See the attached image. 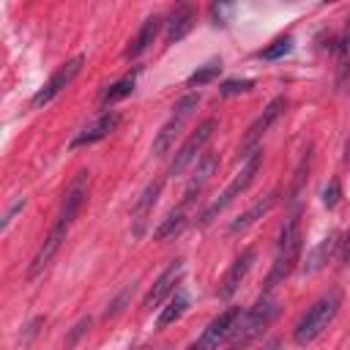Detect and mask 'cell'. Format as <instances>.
I'll return each instance as SVG.
<instances>
[{"instance_id":"6da1fadb","label":"cell","mask_w":350,"mask_h":350,"mask_svg":"<svg viewBox=\"0 0 350 350\" xmlns=\"http://www.w3.org/2000/svg\"><path fill=\"white\" fill-rule=\"evenodd\" d=\"M298 260H301V224H298V213H290L284 227H282L276 257H273V265H271V271L265 276V284H262V295H271V290L293 273Z\"/></svg>"},{"instance_id":"7a4b0ae2","label":"cell","mask_w":350,"mask_h":350,"mask_svg":"<svg viewBox=\"0 0 350 350\" xmlns=\"http://www.w3.org/2000/svg\"><path fill=\"white\" fill-rule=\"evenodd\" d=\"M276 314H279V304L271 295H260V301L238 317L232 334L227 336V350H243L252 339H257L273 323Z\"/></svg>"},{"instance_id":"3957f363","label":"cell","mask_w":350,"mask_h":350,"mask_svg":"<svg viewBox=\"0 0 350 350\" xmlns=\"http://www.w3.org/2000/svg\"><path fill=\"white\" fill-rule=\"evenodd\" d=\"M339 306H342V293H339V290H328V293H323V295L304 312V317L295 323L293 339H295L298 345H309V342H314V339L323 334V328H328V323L336 317Z\"/></svg>"},{"instance_id":"277c9868","label":"cell","mask_w":350,"mask_h":350,"mask_svg":"<svg viewBox=\"0 0 350 350\" xmlns=\"http://www.w3.org/2000/svg\"><path fill=\"white\" fill-rule=\"evenodd\" d=\"M260 161H262V148H257V150H252L246 159H243V167H241V172L227 183V189L202 211V216H200V224L205 227V224H211L235 197H241L249 186H252V180H254V175H257V170H260Z\"/></svg>"},{"instance_id":"5b68a950","label":"cell","mask_w":350,"mask_h":350,"mask_svg":"<svg viewBox=\"0 0 350 350\" xmlns=\"http://www.w3.org/2000/svg\"><path fill=\"white\" fill-rule=\"evenodd\" d=\"M197 104H200V93H186L175 107H172V115L167 118V123L156 131V137H153V153L156 156H164L172 145H175V139H178V134H180V129H183V123L191 118V112L197 109Z\"/></svg>"},{"instance_id":"8992f818","label":"cell","mask_w":350,"mask_h":350,"mask_svg":"<svg viewBox=\"0 0 350 350\" xmlns=\"http://www.w3.org/2000/svg\"><path fill=\"white\" fill-rule=\"evenodd\" d=\"M82 63H85V57H82V55H77V57H71V60L60 63V66L52 71V77L44 82V88H38V90H36V96L30 98V104L38 109V107L49 104L55 96H60V93H63L74 79H77V74L82 71Z\"/></svg>"},{"instance_id":"52a82bcc","label":"cell","mask_w":350,"mask_h":350,"mask_svg":"<svg viewBox=\"0 0 350 350\" xmlns=\"http://www.w3.org/2000/svg\"><path fill=\"white\" fill-rule=\"evenodd\" d=\"M213 131H216V118H205V120L189 134V139L175 150V159H172V164H170V178H178V175L200 156V150H202L205 142L213 137Z\"/></svg>"},{"instance_id":"ba28073f","label":"cell","mask_w":350,"mask_h":350,"mask_svg":"<svg viewBox=\"0 0 350 350\" xmlns=\"http://www.w3.org/2000/svg\"><path fill=\"white\" fill-rule=\"evenodd\" d=\"M88 186H90L88 170H82V172H77V175L71 178V183L66 186L63 200H60L57 224H63V227H71V224H74V219L79 216V211H82L85 202H88Z\"/></svg>"},{"instance_id":"9c48e42d","label":"cell","mask_w":350,"mask_h":350,"mask_svg":"<svg viewBox=\"0 0 350 350\" xmlns=\"http://www.w3.org/2000/svg\"><path fill=\"white\" fill-rule=\"evenodd\" d=\"M241 314H243L241 306H227L219 317H213V320L208 323V328L202 331V336H200L194 345H189V350H216V347L232 334V328H235V323H238Z\"/></svg>"},{"instance_id":"30bf717a","label":"cell","mask_w":350,"mask_h":350,"mask_svg":"<svg viewBox=\"0 0 350 350\" xmlns=\"http://www.w3.org/2000/svg\"><path fill=\"white\" fill-rule=\"evenodd\" d=\"M284 109H287V98H284V96H276V98L268 101V107H265V109L257 115V120L246 129V137H243V142H241V156H243V159H246L252 150H257V139L282 118Z\"/></svg>"},{"instance_id":"8fae6325","label":"cell","mask_w":350,"mask_h":350,"mask_svg":"<svg viewBox=\"0 0 350 350\" xmlns=\"http://www.w3.org/2000/svg\"><path fill=\"white\" fill-rule=\"evenodd\" d=\"M254 249L249 246V249H243L232 262H230V268L224 271V276H221V282H219V287H216V295L221 298V301H227V298H232L235 293H238V287H241V282L246 279V273H249V268H252V262H254Z\"/></svg>"},{"instance_id":"7c38bea8","label":"cell","mask_w":350,"mask_h":350,"mask_svg":"<svg viewBox=\"0 0 350 350\" xmlns=\"http://www.w3.org/2000/svg\"><path fill=\"white\" fill-rule=\"evenodd\" d=\"M66 232H68V227H63V224H57V221L52 224V230L46 232L44 243L38 246V252H36L30 268H27V279H36L38 273H44V271L49 268V262L55 260V254L60 252V246H63V241H66Z\"/></svg>"},{"instance_id":"4fadbf2b","label":"cell","mask_w":350,"mask_h":350,"mask_svg":"<svg viewBox=\"0 0 350 350\" xmlns=\"http://www.w3.org/2000/svg\"><path fill=\"white\" fill-rule=\"evenodd\" d=\"M180 276H183V260H172V262L159 273V279L153 282V287L148 290V295H145L142 306H145V309L159 306V304H161V301L175 290V284L180 282Z\"/></svg>"},{"instance_id":"5bb4252c","label":"cell","mask_w":350,"mask_h":350,"mask_svg":"<svg viewBox=\"0 0 350 350\" xmlns=\"http://www.w3.org/2000/svg\"><path fill=\"white\" fill-rule=\"evenodd\" d=\"M120 123V115L118 112H101L90 126H85L74 139H71V148H82V145H93V142H101L104 137H109Z\"/></svg>"},{"instance_id":"9a60e30c","label":"cell","mask_w":350,"mask_h":350,"mask_svg":"<svg viewBox=\"0 0 350 350\" xmlns=\"http://www.w3.org/2000/svg\"><path fill=\"white\" fill-rule=\"evenodd\" d=\"M159 194H161V180H153V183H148V186L142 189V194L137 197V202H134V208H131V232H134L137 238L145 232V224H148V219H150V211H153Z\"/></svg>"},{"instance_id":"2e32d148","label":"cell","mask_w":350,"mask_h":350,"mask_svg":"<svg viewBox=\"0 0 350 350\" xmlns=\"http://www.w3.org/2000/svg\"><path fill=\"white\" fill-rule=\"evenodd\" d=\"M161 25H164V19L159 16V14H153V16H148L142 25H139V30H137V36H134V41L123 49V57L126 60H131V57H139L150 44H153V38L159 36V30H161Z\"/></svg>"},{"instance_id":"e0dca14e","label":"cell","mask_w":350,"mask_h":350,"mask_svg":"<svg viewBox=\"0 0 350 350\" xmlns=\"http://www.w3.org/2000/svg\"><path fill=\"white\" fill-rule=\"evenodd\" d=\"M191 25H194V5H189V3L175 5V8L170 11L167 22H164V27H167V44L180 41V38L191 30Z\"/></svg>"},{"instance_id":"ac0fdd59","label":"cell","mask_w":350,"mask_h":350,"mask_svg":"<svg viewBox=\"0 0 350 350\" xmlns=\"http://www.w3.org/2000/svg\"><path fill=\"white\" fill-rule=\"evenodd\" d=\"M279 202V194L276 191H271V194H265V197H260L254 205H249L238 219H232L230 221V232H243V230H249L257 219H262L265 213H271V208Z\"/></svg>"},{"instance_id":"d6986e66","label":"cell","mask_w":350,"mask_h":350,"mask_svg":"<svg viewBox=\"0 0 350 350\" xmlns=\"http://www.w3.org/2000/svg\"><path fill=\"white\" fill-rule=\"evenodd\" d=\"M216 167H219V156L216 153H205L200 161H197V170H194V175H191V180H189V186H186V191H183V200H197V194L205 189V183L211 180V175L216 172Z\"/></svg>"},{"instance_id":"ffe728a7","label":"cell","mask_w":350,"mask_h":350,"mask_svg":"<svg viewBox=\"0 0 350 350\" xmlns=\"http://www.w3.org/2000/svg\"><path fill=\"white\" fill-rule=\"evenodd\" d=\"M339 238H342L339 232H328V235H325V238H323V241H320V243H317V246H314V249L306 254L304 271H306V273H314V271H320V268H323V265H325V262L334 257V252L339 249V243H342Z\"/></svg>"},{"instance_id":"44dd1931","label":"cell","mask_w":350,"mask_h":350,"mask_svg":"<svg viewBox=\"0 0 350 350\" xmlns=\"http://www.w3.org/2000/svg\"><path fill=\"white\" fill-rule=\"evenodd\" d=\"M189 205H191V200H180V205L172 208V211L164 216V221L156 227L153 238H156V241H167V238L178 235V232L183 230V224H186V211H189Z\"/></svg>"},{"instance_id":"7402d4cb","label":"cell","mask_w":350,"mask_h":350,"mask_svg":"<svg viewBox=\"0 0 350 350\" xmlns=\"http://www.w3.org/2000/svg\"><path fill=\"white\" fill-rule=\"evenodd\" d=\"M189 309V295L183 293V290H175V295L167 301V306L159 312V317H156V325L159 328H167V325H172L175 320H180L183 317V312Z\"/></svg>"},{"instance_id":"603a6c76","label":"cell","mask_w":350,"mask_h":350,"mask_svg":"<svg viewBox=\"0 0 350 350\" xmlns=\"http://www.w3.org/2000/svg\"><path fill=\"white\" fill-rule=\"evenodd\" d=\"M131 90H134V74H129V77H123V79L107 85V88L101 90L98 101H101L104 107H109V104H118V101H123L126 96H131Z\"/></svg>"},{"instance_id":"cb8c5ba5","label":"cell","mask_w":350,"mask_h":350,"mask_svg":"<svg viewBox=\"0 0 350 350\" xmlns=\"http://www.w3.org/2000/svg\"><path fill=\"white\" fill-rule=\"evenodd\" d=\"M336 71H339V85L347 79V71H350V16H347V25L342 30V36L336 38Z\"/></svg>"},{"instance_id":"d4e9b609","label":"cell","mask_w":350,"mask_h":350,"mask_svg":"<svg viewBox=\"0 0 350 350\" xmlns=\"http://www.w3.org/2000/svg\"><path fill=\"white\" fill-rule=\"evenodd\" d=\"M219 71H221V57H213V60H208V63H202V66H197V71H191L189 74V79H186V85H208V82H213L216 77H219Z\"/></svg>"},{"instance_id":"484cf974","label":"cell","mask_w":350,"mask_h":350,"mask_svg":"<svg viewBox=\"0 0 350 350\" xmlns=\"http://www.w3.org/2000/svg\"><path fill=\"white\" fill-rule=\"evenodd\" d=\"M293 52V36H279L276 41H271L265 49H260L262 60H282L284 55Z\"/></svg>"},{"instance_id":"4316f807","label":"cell","mask_w":350,"mask_h":350,"mask_svg":"<svg viewBox=\"0 0 350 350\" xmlns=\"http://www.w3.org/2000/svg\"><path fill=\"white\" fill-rule=\"evenodd\" d=\"M254 88L252 79H227L219 85V96L221 98H230V96H238V93H249Z\"/></svg>"},{"instance_id":"83f0119b","label":"cell","mask_w":350,"mask_h":350,"mask_svg":"<svg viewBox=\"0 0 350 350\" xmlns=\"http://www.w3.org/2000/svg\"><path fill=\"white\" fill-rule=\"evenodd\" d=\"M131 290H134V287H123V290L118 293V298H115V301H109V306L104 309V317H115V314H120V312L126 309L129 298H131Z\"/></svg>"},{"instance_id":"f1b7e54d","label":"cell","mask_w":350,"mask_h":350,"mask_svg":"<svg viewBox=\"0 0 350 350\" xmlns=\"http://www.w3.org/2000/svg\"><path fill=\"white\" fill-rule=\"evenodd\" d=\"M339 197H342V186H339L336 178H331L328 186L323 189V205H325V208H334V205L339 202Z\"/></svg>"},{"instance_id":"f546056e","label":"cell","mask_w":350,"mask_h":350,"mask_svg":"<svg viewBox=\"0 0 350 350\" xmlns=\"http://www.w3.org/2000/svg\"><path fill=\"white\" fill-rule=\"evenodd\" d=\"M22 208H25V197H16V200H14V202L5 208V213H3V221H0V230H3V232L8 230V224L14 221V216H16Z\"/></svg>"},{"instance_id":"4dcf8cb0","label":"cell","mask_w":350,"mask_h":350,"mask_svg":"<svg viewBox=\"0 0 350 350\" xmlns=\"http://www.w3.org/2000/svg\"><path fill=\"white\" fill-rule=\"evenodd\" d=\"M88 328H90V317H85V320H79V323L74 325V331H71V334L66 336V347H74V342H77V339H79V336H82V334H85Z\"/></svg>"},{"instance_id":"1f68e13d","label":"cell","mask_w":350,"mask_h":350,"mask_svg":"<svg viewBox=\"0 0 350 350\" xmlns=\"http://www.w3.org/2000/svg\"><path fill=\"white\" fill-rule=\"evenodd\" d=\"M44 325V317H33L27 325H25V334H22V345H30V339L38 334V328Z\"/></svg>"},{"instance_id":"d6a6232c","label":"cell","mask_w":350,"mask_h":350,"mask_svg":"<svg viewBox=\"0 0 350 350\" xmlns=\"http://www.w3.org/2000/svg\"><path fill=\"white\" fill-rule=\"evenodd\" d=\"M230 11H232L230 5H219V3H216V5H211V16H213V19H219V25H224V14H230Z\"/></svg>"},{"instance_id":"836d02e7","label":"cell","mask_w":350,"mask_h":350,"mask_svg":"<svg viewBox=\"0 0 350 350\" xmlns=\"http://www.w3.org/2000/svg\"><path fill=\"white\" fill-rule=\"evenodd\" d=\"M339 260H342L345 265L350 262V232H347V235H345V241L339 243Z\"/></svg>"},{"instance_id":"e575fe53","label":"cell","mask_w":350,"mask_h":350,"mask_svg":"<svg viewBox=\"0 0 350 350\" xmlns=\"http://www.w3.org/2000/svg\"><path fill=\"white\" fill-rule=\"evenodd\" d=\"M260 350H279V339H276V336H273V339H268V342H265Z\"/></svg>"},{"instance_id":"d590c367","label":"cell","mask_w":350,"mask_h":350,"mask_svg":"<svg viewBox=\"0 0 350 350\" xmlns=\"http://www.w3.org/2000/svg\"><path fill=\"white\" fill-rule=\"evenodd\" d=\"M345 161H350V134H347V145H345Z\"/></svg>"}]
</instances>
